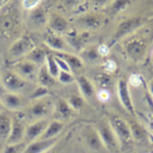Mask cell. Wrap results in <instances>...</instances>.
Wrapping results in <instances>:
<instances>
[{
  "label": "cell",
  "instance_id": "obj_1",
  "mask_svg": "<svg viewBox=\"0 0 153 153\" xmlns=\"http://www.w3.org/2000/svg\"><path fill=\"white\" fill-rule=\"evenodd\" d=\"M13 2L9 0L0 7V37L8 38L19 31L20 13Z\"/></svg>",
  "mask_w": 153,
  "mask_h": 153
},
{
  "label": "cell",
  "instance_id": "obj_2",
  "mask_svg": "<svg viewBox=\"0 0 153 153\" xmlns=\"http://www.w3.org/2000/svg\"><path fill=\"white\" fill-rule=\"evenodd\" d=\"M152 38L140 35L137 32L124 38V49L128 57L134 62H142L147 56L148 47Z\"/></svg>",
  "mask_w": 153,
  "mask_h": 153
},
{
  "label": "cell",
  "instance_id": "obj_3",
  "mask_svg": "<svg viewBox=\"0 0 153 153\" xmlns=\"http://www.w3.org/2000/svg\"><path fill=\"white\" fill-rule=\"evenodd\" d=\"M54 111V101L48 99V96H45L43 99L31 101L29 105L23 109L24 119L25 121L33 123L41 119H48L51 117Z\"/></svg>",
  "mask_w": 153,
  "mask_h": 153
},
{
  "label": "cell",
  "instance_id": "obj_4",
  "mask_svg": "<svg viewBox=\"0 0 153 153\" xmlns=\"http://www.w3.org/2000/svg\"><path fill=\"white\" fill-rule=\"evenodd\" d=\"M106 119L108 120L111 127L114 130L115 134L119 141L120 150L131 148V146L134 144V139H132L130 127H129L127 120L124 119L121 116L115 114H108L106 116Z\"/></svg>",
  "mask_w": 153,
  "mask_h": 153
},
{
  "label": "cell",
  "instance_id": "obj_5",
  "mask_svg": "<svg viewBox=\"0 0 153 153\" xmlns=\"http://www.w3.org/2000/svg\"><path fill=\"white\" fill-rule=\"evenodd\" d=\"M150 20L142 16H130L128 19H125L124 21H121L118 26L116 27L114 35L112 36V41L111 44H115L117 42L124 39V38L128 37L129 35L134 34V32H137L138 30H140L143 25H146Z\"/></svg>",
  "mask_w": 153,
  "mask_h": 153
},
{
  "label": "cell",
  "instance_id": "obj_6",
  "mask_svg": "<svg viewBox=\"0 0 153 153\" xmlns=\"http://www.w3.org/2000/svg\"><path fill=\"white\" fill-rule=\"evenodd\" d=\"M94 126H95L97 134H99L106 151H109V152L113 153L120 151L119 141H118L117 137H116V134H115L114 130L112 129V127H111L108 120L106 119V117L100 119Z\"/></svg>",
  "mask_w": 153,
  "mask_h": 153
},
{
  "label": "cell",
  "instance_id": "obj_7",
  "mask_svg": "<svg viewBox=\"0 0 153 153\" xmlns=\"http://www.w3.org/2000/svg\"><path fill=\"white\" fill-rule=\"evenodd\" d=\"M36 45L32 37L27 35H23L21 37L16 38L12 44L10 45L9 51H8V57L10 60L18 61L21 60L23 58L35 47Z\"/></svg>",
  "mask_w": 153,
  "mask_h": 153
},
{
  "label": "cell",
  "instance_id": "obj_8",
  "mask_svg": "<svg viewBox=\"0 0 153 153\" xmlns=\"http://www.w3.org/2000/svg\"><path fill=\"white\" fill-rule=\"evenodd\" d=\"M0 81H1V85L6 92L11 93H20L22 90L26 88L27 81L24 80L23 78L16 74L14 71L6 70L0 74Z\"/></svg>",
  "mask_w": 153,
  "mask_h": 153
},
{
  "label": "cell",
  "instance_id": "obj_9",
  "mask_svg": "<svg viewBox=\"0 0 153 153\" xmlns=\"http://www.w3.org/2000/svg\"><path fill=\"white\" fill-rule=\"evenodd\" d=\"M83 142L89 150L93 152H103L106 151L104 144H103L101 138H100L97 130L94 125H86L81 131Z\"/></svg>",
  "mask_w": 153,
  "mask_h": 153
},
{
  "label": "cell",
  "instance_id": "obj_10",
  "mask_svg": "<svg viewBox=\"0 0 153 153\" xmlns=\"http://www.w3.org/2000/svg\"><path fill=\"white\" fill-rule=\"evenodd\" d=\"M16 116H12V126H11V131H10L9 138L6 143L13 144L19 143L24 141L25 137V129H26V121L24 119V114L23 111L21 112H16Z\"/></svg>",
  "mask_w": 153,
  "mask_h": 153
},
{
  "label": "cell",
  "instance_id": "obj_11",
  "mask_svg": "<svg viewBox=\"0 0 153 153\" xmlns=\"http://www.w3.org/2000/svg\"><path fill=\"white\" fill-rule=\"evenodd\" d=\"M0 100L3 107L11 112H21L29 105L25 102V99L20 93H11L4 91L0 94Z\"/></svg>",
  "mask_w": 153,
  "mask_h": 153
},
{
  "label": "cell",
  "instance_id": "obj_12",
  "mask_svg": "<svg viewBox=\"0 0 153 153\" xmlns=\"http://www.w3.org/2000/svg\"><path fill=\"white\" fill-rule=\"evenodd\" d=\"M38 69H39L38 66H36L35 64L31 62L25 58H23L21 60L14 61V64L12 66V70L26 81L36 79Z\"/></svg>",
  "mask_w": 153,
  "mask_h": 153
},
{
  "label": "cell",
  "instance_id": "obj_13",
  "mask_svg": "<svg viewBox=\"0 0 153 153\" xmlns=\"http://www.w3.org/2000/svg\"><path fill=\"white\" fill-rule=\"evenodd\" d=\"M117 95L121 105L124 106V108L131 115V117H134L136 116V109H134V102H132V99H131L130 91H129V84H128L127 80H118Z\"/></svg>",
  "mask_w": 153,
  "mask_h": 153
},
{
  "label": "cell",
  "instance_id": "obj_14",
  "mask_svg": "<svg viewBox=\"0 0 153 153\" xmlns=\"http://www.w3.org/2000/svg\"><path fill=\"white\" fill-rule=\"evenodd\" d=\"M44 44L56 53H69L71 48L64 36L51 31H47L45 33Z\"/></svg>",
  "mask_w": 153,
  "mask_h": 153
},
{
  "label": "cell",
  "instance_id": "obj_15",
  "mask_svg": "<svg viewBox=\"0 0 153 153\" xmlns=\"http://www.w3.org/2000/svg\"><path fill=\"white\" fill-rule=\"evenodd\" d=\"M51 120V118L48 119H41L37 121H33L30 124L26 125L25 129V137H24V141L29 144L33 141L38 140L42 137V134H44L45 129L48 126V123Z\"/></svg>",
  "mask_w": 153,
  "mask_h": 153
},
{
  "label": "cell",
  "instance_id": "obj_16",
  "mask_svg": "<svg viewBox=\"0 0 153 153\" xmlns=\"http://www.w3.org/2000/svg\"><path fill=\"white\" fill-rule=\"evenodd\" d=\"M104 20L105 19L102 14L90 12L80 16L76 22L84 30V32H88V31H94L100 29L104 24Z\"/></svg>",
  "mask_w": 153,
  "mask_h": 153
},
{
  "label": "cell",
  "instance_id": "obj_17",
  "mask_svg": "<svg viewBox=\"0 0 153 153\" xmlns=\"http://www.w3.org/2000/svg\"><path fill=\"white\" fill-rule=\"evenodd\" d=\"M74 114V111L71 108V106L68 104V102L65 99H57L54 102V111L51 114L53 119L64 123V120L72 117Z\"/></svg>",
  "mask_w": 153,
  "mask_h": 153
},
{
  "label": "cell",
  "instance_id": "obj_18",
  "mask_svg": "<svg viewBox=\"0 0 153 153\" xmlns=\"http://www.w3.org/2000/svg\"><path fill=\"white\" fill-rule=\"evenodd\" d=\"M60 137L54 138V139H48V140H42L38 139L36 141H33L31 143L26 146L25 150L23 153H45L48 150H51V148H54L57 142L59 141Z\"/></svg>",
  "mask_w": 153,
  "mask_h": 153
},
{
  "label": "cell",
  "instance_id": "obj_19",
  "mask_svg": "<svg viewBox=\"0 0 153 153\" xmlns=\"http://www.w3.org/2000/svg\"><path fill=\"white\" fill-rule=\"evenodd\" d=\"M47 24L49 31L60 34V35L69 31V22L67 21V19L60 14H57V13H55L48 18Z\"/></svg>",
  "mask_w": 153,
  "mask_h": 153
},
{
  "label": "cell",
  "instance_id": "obj_20",
  "mask_svg": "<svg viewBox=\"0 0 153 153\" xmlns=\"http://www.w3.org/2000/svg\"><path fill=\"white\" fill-rule=\"evenodd\" d=\"M76 82L79 88L80 94L84 97V100L92 99L95 95V86L93 82L85 76H78L76 78Z\"/></svg>",
  "mask_w": 153,
  "mask_h": 153
},
{
  "label": "cell",
  "instance_id": "obj_21",
  "mask_svg": "<svg viewBox=\"0 0 153 153\" xmlns=\"http://www.w3.org/2000/svg\"><path fill=\"white\" fill-rule=\"evenodd\" d=\"M88 37L89 32H82L81 34L76 32H68L65 38L71 48H74L76 51H81L85 46Z\"/></svg>",
  "mask_w": 153,
  "mask_h": 153
},
{
  "label": "cell",
  "instance_id": "obj_22",
  "mask_svg": "<svg viewBox=\"0 0 153 153\" xmlns=\"http://www.w3.org/2000/svg\"><path fill=\"white\" fill-rule=\"evenodd\" d=\"M129 127H130L131 134H132V139L134 142H147L149 139V134H148L147 129L142 126V125L134 119V117H131V119L127 120Z\"/></svg>",
  "mask_w": 153,
  "mask_h": 153
},
{
  "label": "cell",
  "instance_id": "obj_23",
  "mask_svg": "<svg viewBox=\"0 0 153 153\" xmlns=\"http://www.w3.org/2000/svg\"><path fill=\"white\" fill-rule=\"evenodd\" d=\"M29 20L30 23L34 27H41V26L45 25L48 22V16L44 7L39 4L35 9L31 10L29 14Z\"/></svg>",
  "mask_w": 153,
  "mask_h": 153
},
{
  "label": "cell",
  "instance_id": "obj_24",
  "mask_svg": "<svg viewBox=\"0 0 153 153\" xmlns=\"http://www.w3.org/2000/svg\"><path fill=\"white\" fill-rule=\"evenodd\" d=\"M65 127V124L60 120L51 119L48 123V126L45 129L44 134H42L39 139L42 140H48V139H54V138L60 137V134L62 132Z\"/></svg>",
  "mask_w": 153,
  "mask_h": 153
},
{
  "label": "cell",
  "instance_id": "obj_25",
  "mask_svg": "<svg viewBox=\"0 0 153 153\" xmlns=\"http://www.w3.org/2000/svg\"><path fill=\"white\" fill-rule=\"evenodd\" d=\"M54 55L60 57L61 59H64L66 61V64L69 66L71 72H76V71L81 70L84 66V62L79 56H76L71 53H55Z\"/></svg>",
  "mask_w": 153,
  "mask_h": 153
},
{
  "label": "cell",
  "instance_id": "obj_26",
  "mask_svg": "<svg viewBox=\"0 0 153 153\" xmlns=\"http://www.w3.org/2000/svg\"><path fill=\"white\" fill-rule=\"evenodd\" d=\"M12 126V116L6 111L0 112V140L7 142Z\"/></svg>",
  "mask_w": 153,
  "mask_h": 153
},
{
  "label": "cell",
  "instance_id": "obj_27",
  "mask_svg": "<svg viewBox=\"0 0 153 153\" xmlns=\"http://www.w3.org/2000/svg\"><path fill=\"white\" fill-rule=\"evenodd\" d=\"M47 51H45L44 48L41 46H35L32 51H30L29 54L25 56V59L30 60L31 62L35 64L38 67H42L45 65L46 61V57H47Z\"/></svg>",
  "mask_w": 153,
  "mask_h": 153
},
{
  "label": "cell",
  "instance_id": "obj_28",
  "mask_svg": "<svg viewBox=\"0 0 153 153\" xmlns=\"http://www.w3.org/2000/svg\"><path fill=\"white\" fill-rule=\"evenodd\" d=\"M36 81L38 82V85L44 86V88H51V86L55 85L56 83V79L54 76H51V74L48 72L46 66H42L38 69L37 76H36Z\"/></svg>",
  "mask_w": 153,
  "mask_h": 153
},
{
  "label": "cell",
  "instance_id": "obj_29",
  "mask_svg": "<svg viewBox=\"0 0 153 153\" xmlns=\"http://www.w3.org/2000/svg\"><path fill=\"white\" fill-rule=\"evenodd\" d=\"M68 102V104L71 106V108L74 109V112H78V111H81V109L84 107V104H85V100L81 94H78V93H74V94H70L68 96V99L66 100Z\"/></svg>",
  "mask_w": 153,
  "mask_h": 153
},
{
  "label": "cell",
  "instance_id": "obj_30",
  "mask_svg": "<svg viewBox=\"0 0 153 153\" xmlns=\"http://www.w3.org/2000/svg\"><path fill=\"white\" fill-rule=\"evenodd\" d=\"M100 57L101 56L99 55V51H97L96 47H84L82 51H80V58L82 60L94 62V61L99 60Z\"/></svg>",
  "mask_w": 153,
  "mask_h": 153
},
{
  "label": "cell",
  "instance_id": "obj_31",
  "mask_svg": "<svg viewBox=\"0 0 153 153\" xmlns=\"http://www.w3.org/2000/svg\"><path fill=\"white\" fill-rule=\"evenodd\" d=\"M45 66L47 68L48 72L51 74V76H54L55 79L57 80V76L59 74V68H58L57 64H56V60H55V56L54 54H47V57H46V61H45Z\"/></svg>",
  "mask_w": 153,
  "mask_h": 153
},
{
  "label": "cell",
  "instance_id": "obj_32",
  "mask_svg": "<svg viewBox=\"0 0 153 153\" xmlns=\"http://www.w3.org/2000/svg\"><path fill=\"white\" fill-rule=\"evenodd\" d=\"M134 1V0H114L112 2V4H111V8H109L111 14H113V16L117 14V13H119L124 9H126Z\"/></svg>",
  "mask_w": 153,
  "mask_h": 153
},
{
  "label": "cell",
  "instance_id": "obj_33",
  "mask_svg": "<svg viewBox=\"0 0 153 153\" xmlns=\"http://www.w3.org/2000/svg\"><path fill=\"white\" fill-rule=\"evenodd\" d=\"M26 146H27V143H26L25 141L13 144L6 143V146L3 148L2 153H23V151L25 150Z\"/></svg>",
  "mask_w": 153,
  "mask_h": 153
},
{
  "label": "cell",
  "instance_id": "obj_34",
  "mask_svg": "<svg viewBox=\"0 0 153 153\" xmlns=\"http://www.w3.org/2000/svg\"><path fill=\"white\" fill-rule=\"evenodd\" d=\"M94 80H95V82L97 83V85L101 89L107 90L109 86L112 85V78H111V76L108 74H105V72L97 74Z\"/></svg>",
  "mask_w": 153,
  "mask_h": 153
},
{
  "label": "cell",
  "instance_id": "obj_35",
  "mask_svg": "<svg viewBox=\"0 0 153 153\" xmlns=\"http://www.w3.org/2000/svg\"><path fill=\"white\" fill-rule=\"evenodd\" d=\"M48 95H49V91H48L47 88L38 85L37 88L32 92V94H31V96H30V100H31V101H35V100L43 99V97L48 96Z\"/></svg>",
  "mask_w": 153,
  "mask_h": 153
},
{
  "label": "cell",
  "instance_id": "obj_36",
  "mask_svg": "<svg viewBox=\"0 0 153 153\" xmlns=\"http://www.w3.org/2000/svg\"><path fill=\"white\" fill-rule=\"evenodd\" d=\"M57 80L62 84H70L76 81V78L72 74V72H66V71H59V74L57 76Z\"/></svg>",
  "mask_w": 153,
  "mask_h": 153
},
{
  "label": "cell",
  "instance_id": "obj_37",
  "mask_svg": "<svg viewBox=\"0 0 153 153\" xmlns=\"http://www.w3.org/2000/svg\"><path fill=\"white\" fill-rule=\"evenodd\" d=\"M42 0H22L21 1V6L24 10L31 11V10L35 9L36 7L41 4Z\"/></svg>",
  "mask_w": 153,
  "mask_h": 153
},
{
  "label": "cell",
  "instance_id": "obj_38",
  "mask_svg": "<svg viewBox=\"0 0 153 153\" xmlns=\"http://www.w3.org/2000/svg\"><path fill=\"white\" fill-rule=\"evenodd\" d=\"M117 68V65L114 60H106L103 64V69L105 71V74H113Z\"/></svg>",
  "mask_w": 153,
  "mask_h": 153
},
{
  "label": "cell",
  "instance_id": "obj_39",
  "mask_svg": "<svg viewBox=\"0 0 153 153\" xmlns=\"http://www.w3.org/2000/svg\"><path fill=\"white\" fill-rule=\"evenodd\" d=\"M54 56H55V60H56V64H57L59 70L66 71V72H71L70 68H69V66H68L67 64H66V61H65L64 59H61L60 57H58V56H56V55H54Z\"/></svg>",
  "mask_w": 153,
  "mask_h": 153
},
{
  "label": "cell",
  "instance_id": "obj_40",
  "mask_svg": "<svg viewBox=\"0 0 153 153\" xmlns=\"http://www.w3.org/2000/svg\"><path fill=\"white\" fill-rule=\"evenodd\" d=\"M96 96H97L99 101H101V102H103V103L107 102L109 100V97H111L108 90H104V89H100L99 91L96 92Z\"/></svg>",
  "mask_w": 153,
  "mask_h": 153
},
{
  "label": "cell",
  "instance_id": "obj_41",
  "mask_svg": "<svg viewBox=\"0 0 153 153\" xmlns=\"http://www.w3.org/2000/svg\"><path fill=\"white\" fill-rule=\"evenodd\" d=\"M97 51H99L100 56H107L109 53V46H107L106 44L100 45L97 47Z\"/></svg>",
  "mask_w": 153,
  "mask_h": 153
},
{
  "label": "cell",
  "instance_id": "obj_42",
  "mask_svg": "<svg viewBox=\"0 0 153 153\" xmlns=\"http://www.w3.org/2000/svg\"><path fill=\"white\" fill-rule=\"evenodd\" d=\"M64 4L67 7H76L79 6L80 3H82L84 0H62Z\"/></svg>",
  "mask_w": 153,
  "mask_h": 153
},
{
  "label": "cell",
  "instance_id": "obj_43",
  "mask_svg": "<svg viewBox=\"0 0 153 153\" xmlns=\"http://www.w3.org/2000/svg\"><path fill=\"white\" fill-rule=\"evenodd\" d=\"M91 2L95 7H103L108 2V0H91Z\"/></svg>",
  "mask_w": 153,
  "mask_h": 153
},
{
  "label": "cell",
  "instance_id": "obj_44",
  "mask_svg": "<svg viewBox=\"0 0 153 153\" xmlns=\"http://www.w3.org/2000/svg\"><path fill=\"white\" fill-rule=\"evenodd\" d=\"M129 82L130 83H132L134 85H139L140 84V78L138 76H130V79H129Z\"/></svg>",
  "mask_w": 153,
  "mask_h": 153
},
{
  "label": "cell",
  "instance_id": "obj_45",
  "mask_svg": "<svg viewBox=\"0 0 153 153\" xmlns=\"http://www.w3.org/2000/svg\"><path fill=\"white\" fill-rule=\"evenodd\" d=\"M4 146H6V142H4V141H1V140H0V153H2Z\"/></svg>",
  "mask_w": 153,
  "mask_h": 153
},
{
  "label": "cell",
  "instance_id": "obj_46",
  "mask_svg": "<svg viewBox=\"0 0 153 153\" xmlns=\"http://www.w3.org/2000/svg\"><path fill=\"white\" fill-rule=\"evenodd\" d=\"M45 153H59L58 151H56V150H54V148H51V150H48L47 152H45Z\"/></svg>",
  "mask_w": 153,
  "mask_h": 153
},
{
  "label": "cell",
  "instance_id": "obj_47",
  "mask_svg": "<svg viewBox=\"0 0 153 153\" xmlns=\"http://www.w3.org/2000/svg\"><path fill=\"white\" fill-rule=\"evenodd\" d=\"M150 92H151V94L153 95V80L150 82Z\"/></svg>",
  "mask_w": 153,
  "mask_h": 153
},
{
  "label": "cell",
  "instance_id": "obj_48",
  "mask_svg": "<svg viewBox=\"0 0 153 153\" xmlns=\"http://www.w3.org/2000/svg\"><path fill=\"white\" fill-rule=\"evenodd\" d=\"M7 1H9V0H0V6H2V4H4V3H6Z\"/></svg>",
  "mask_w": 153,
  "mask_h": 153
},
{
  "label": "cell",
  "instance_id": "obj_49",
  "mask_svg": "<svg viewBox=\"0 0 153 153\" xmlns=\"http://www.w3.org/2000/svg\"><path fill=\"white\" fill-rule=\"evenodd\" d=\"M2 107H3V106H2V104H1V100H0V112L2 111V109H1V108H2Z\"/></svg>",
  "mask_w": 153,
  "mask_h": 153
},
{
  "label": "cell",
  "instance_id": "obj_50",
  "mask_svg": "<svg viewBox=\"0 0 153 153\" xmlns=\"http://www.w3.org/2000/svg\"><path fill=\"white\" fill-rule=\"evenodd\" d=\"M0 88H2V85H1V81H0ZM3 89V88H2Z\"/></svg>",
  "mask_w": 153,
  "mask_h": 153
},
{
  "label": "cell",
  "instance_id": "obj_51",
  "mask_svg": "<svg viewBox=\"0 0 153 153\" xmlns=\"http://www.w3.org/2000/svg\"><path fill=\"white\" fill-rule=\"evenodd\" d=\"M151 153H153V151H152V152H151Z\"/></svg>",
  "mask_w": 153,
  "mask_h": 153
},
{
  "label": "cell",
  "instance_id": "obj_52",
  "mask_svg": "<svg viewBox=\"0 0 153 153\" xmlns=\"http://www.w3.org/2000/svg\"><path fill=\"white\" fill-rule=\"evenodd\" d=\"M0 7H1V6H0Z\"/></svg>",
  "mask_w": 153,
  "mask_h": 153
}]
</instances>
